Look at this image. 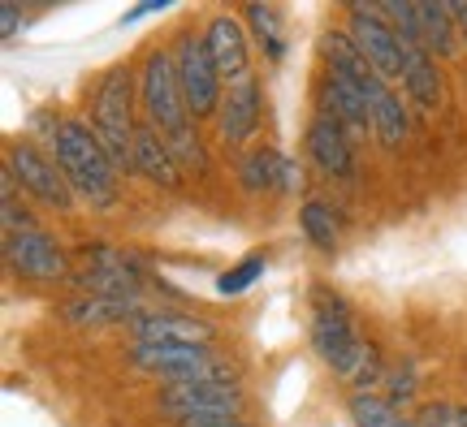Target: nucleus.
<instances>
[{
    "label": "nucleus",
    "instance_id": "1",
    "mask_svg": "<svg viewBox=\"0 0 467 427\" xmlns=\"http://www.w3.org/2000/svg\"><path fill=\"white\" fill-rule=\"evenodd\" d=\"M143 108H148V121L169 143L173 160L182 168H203V147L191 134V113H186L178 66H173L169 52H151L148 66H143Z\"/></svg>",
    "mask_w": 467,
    "mask_h": 427
},
{
    "label": "nucleus",
    "instance_id": "2",
    "mask_svg": "<svg viewBox=\"0 0 467 427\" xmlns=\"http://www.w3.org/2000/svg\"><path fill=\"white\" fill-rule=\"evenodd\" d=\"M52 147H57V168L66 173L74 195L91 198L96 208H113L117 203V168L100 138L83 121H61L52 130Z\"/></svg>",
    "mask_w": 467,
    "mask_h": 427
},
{
    "label": "nucleus",
    "instance_id": "3",
    "mask_svg": "<svg viewBox=\"0 0 467 427\" xmlns=\"http://www.w3.org/2000/svg\"><path fill=\"white\" fill-rule=\"evenodd\" d=\"M91 130L117 173H134V78L126 66L109 69L91 96Z\"/></svg>",
    "mask_w": 467,
    "mask_h": 427
},
{
    "label": "nucleus",
    "instance_id": "4",
    "mask_svg": "<svg viewBox=\"0 0 467 427\" xmlns=\"http://www.w3.org/2000/svg\"><path fill=\"white\" fill-rule=\"evenodd\" d=\"M156 411L169 414L178 427H225L238 423L243 389L238 380H200V384H165Z\"/></svg>",
    "mask_w": 467,
    "mask_h": 427
},
{
    "label": "nucleus",
    "instance_id": "5",
    "mask_svg": "<svg viewBox=\"0 0 467 427\" xmlns=\"http://www.w3.org/2000/svg\"><path fill=\"white\" fill-rule=\"evenodd\" d=\"M134 367L161 376L165 384H200V380H234V371L208 345H143L134 350Z\"/></svg>",
    "mask_w": 467,
    "mask_h": 427
},
{
    "label": "nucleus",
    "instance_id": "6",
    "mask_svg": "<svg viewBox=\"0 0 467 427\" xmlns=\"http://www.w3.org/2000/svg\"><path fill=\"white\" fill-rule=\"evenodd\" d=\"M173 66H178V86H182V99H186V113L195 117H213L221 113V74L213 66V52L203 39L195 35H182V44H178V56H173Z\"/></svg>",
    "mask_w": 467,
    "mask_h": 427
},
{
    "label": "nucleus",
    "instance_id": "7",
    "mask_svg": "<svg viewBox=\"0 0 467 427\" xmlns=\"http://www.w3.org/2000/svg\"><path fill=\"white\" fill-rule=\"evenodd\" d=\"M350 39H355V48L364 52V61L372 66L377 78H402V44L394 26L377 14V5H350Z\"/></svg>",
    "mask_w": 467,
    "mask_h": 427
},
{
    "label": "nucleus",
    "instance_id": "8",
    "mask_svg": "<svg viewBox=\"0 0 467 427\" xmlns=\"http://www.w3.org/2000/svg\"><path fill=\"white\" fill-rule=\"evenodd\" d=\"M9 178L22 186V195H31L44 208L66 212L69 203H74V190H69L66 173L52 165L39 147H31V143H14V151H9Z\"/></svg>",
    "mask_w": 467,
    "mask_h": 427
},
{
    "label": "nucleus",
    "instance_id": "9",
    "mask_svg": "<svg viewBox=\"0 0 467 427\" xmlns=\"http://www.w3.org/2000/svg\"><path fill=\"white\" fill-rule=\"evenodd\" d=\"M312 345H317V354L334 367L337 376L350 380V371H355V362H359V354H364L368 341L355 337L342 298H329L325 307H317V320H312Z\"/></svg>",
    "mask_w": 467,
    "mask_h": 427
},
{
    "label": "nucleus",
    "instance_id": "10",
    "mask_svg": "<svg viewBox=\"0 0 467 427\" xmlns=\"http://www.w3.org/2000/svg\"><path fill=\"white\" fill-rule=\"evenodd\" d=\"M5 259L17 277L26 280H66L69 277V259L66 250L52 242L44 229H22L5 238Z\"/></svg>",
    "mask_w": 467,
    "mask_h": 427
},
{
    "label": "nucleus",
    "instance_id": "11",
    "mask_svg": "<svg viewBox=\"0 0 467 427\" xmlns=\"http://www.w3.org/2000/svg\"><path fill=\"white\" fill-rule=\"evenodd\" d=\"M134 350L143 345H208L217 337V329L208 320H195V315H178V311H143L130 324Z\"/></svg>",
    "mask_w": 467,
    "mask_h": 427
},
{
    "label": "nucleus",
    "instance_id": "12",
    "mask_svg": "<svg viewBox=\"0 0 467 427\" xmlns=\"http://www.w3.org/2000/svg\"><path fill=\"white\" fill-rule=\"evenodd\" d=\"M78 290H83V294H96V298H139L143 280H139V272H134L121 255L100 250V255H91L87 268L78 272Z\"/></svg>",
    "mask_w": 467,
    "mask_h": 427
},
{
    "label": "nucleus",
    "instance_id": "13",
    "mask_svg": "<svg viewBox=\"0 0 467 427\" xmlns=\"http://www.w3.org/2000/svg\"><path fill=\"white\" fill-rule=\"evenodd\" d=\"M203 44H208V52H213V66H217L221 78H230V83L251 78L247 74V35H243V26H238V17H230V14L213 17V26H208V35H203Z\"/></svg>",
    "mask_w": 467,
    "mask_h": 427
},
{
    "label": "nucleus",
    "instance_id": "14",
    "mask_svg": "<svg viewBox=\"0 0 467 427\" xmlns=\"http://www.w3.org/2000/svg\"><path fill=\"white\" fill-rule=\"evenodd\" d=\"M307 151L329 178H350L355 168V156H350V134L337 126L334 117L320 113L312 126H307Z\"/></svg>",
    "mask_w": 467,
    "mask_h": 427
},
{
    "label": "nucleus",
    "instance_id": "15",
    "mask_svg": "<svg viewBox=\"0 0 467 427\" xmlns=\"http://www.w3.org/2000/svg\"><path fill=\"white\" fill-rule=\"evenodd\" d=\"M255 126H260V83L243 78L221 99V138L225 143H247Z\"/></svg>",
    "mask_w": 467,
    "mask_h": 427
},
{
    "label": "nucleus",
    "instance_id": "16",
    "mask_svg": "<svg viewBox=\"0 0 467 427\" xmlns=\"http://www.w3.org/2000/svg\"><path fill=\"white\" fill-rule=\"evenodd\" d=\"M143 315L139 298H96V294H78L66 302V320L78 329H109V324H134Z\"/></svg>",
    "mask_w": 467,
    "mask_h": 427
},
{
    "label": "nucleus",
    "instance_id": "17",
    "mask_svg": "<svg viewBox=\"0 0 467 427\" xmlns=\"http://www.w3.org/2000/svg\"><path fill=\"white\" fill-rule=\"evenodd\" d=\"M364 96H368V113H372V134L381 138L385 147H399L402 138H407V130H411L402 99L385 86V78H372L364 86Z\"/></svg>",
    "mask_w": 467,
    "mask_h": 427
},
{
    "label": "nucleus",
    "instance_id": "18",
    "mask_svg": "<svg viewBox=\"0 0 467 427\" xmlns=\"http://www.w3.org/2000/svg\"><path fill=\"white\" fill-rule=\"evenodd\" d=\"M134 173H143L156 186H178V160H173V151H169L156 126L134 130Z\"/></svg>",
    "mask_w": 467,
    "mask_h": 427
},
{
    "label": "nucleus",
    "instance_id": "19",
    "mask_svg": "<svg viewBox=\"0 0 467 427\" xmlns=\"http://www.w3.org/2000/svg\"><path fill=\"white\" fill-rule=\"evenodd\" d=\"M402 86L407 96L416 99L420 108H437L441 104V78H437V66H433V52L424 44H402Z\"/></svg>",
    "mask_w": 467,
    "mask_h": 427
},
{
    "label": "nucleus",
    "instance_id": "20",
    "mask_svg": "<svg viewBox=\"0 0 467 427\" xmlns=\"http://www.w3.org/2000/svg\"><path fill=\"white\" fill-rule=\"evenodd\" d=\"M325 117H334L342 130H368V126H372V113H368L364 86L329 78V83H325Z\"/></svg>",
    "mask_w": 467,
    "mask_h": 427
},
{
    "label": "nucleus",
    "instance_id": "21",
    "mask_svg": "<svg viewBox=\"0 0 467 427\" xmlns=\"http://www.w3.org/2000/svg\"><path fill=\"white\" fill-rule=\"evenodd\" d=\"M320 52H325V61H329V78H342V83H355V86H368L372 78H377L372 66L364 61V52L355 48L350 35L329 31L325 39H320Z\"/></svg>",
    "mask_w": 467,
    "mask_h": 427
},
{
    "label": "nucleus",
    "instance_id": "22",
    "mask_svg": "<svg viewBox=\"0 0 467 427\" xmlns=\"http://www.w3.org/2000/svg\"><path fill=\"white\" fill-rule=\"evenodd\" d=\"M416 22H420L424 48L437 52V56H451V48H454V9L451 5H416Z\"/></svg>",
    "mask_w": 467,
    "mask_h": 427
},
{
    "label": "nucleus",
    "instance_id": "23",
    "mask_svg": "<svg viewBox=\"0 0 467 427\" xmlns=\"http://www.w3.org/2000/svg\"><path fill=\"white\" fill-rule=\"evenodd\" d=\"M299 225H303V233L312 238V247H320V250L337 247V220H334V208H329V203L307 198L299 208Z\"/></svg>",
    "mask_w": 467,
    "mask_h": 427
},
{
    "label": "nucleus",
    "instance_id": "24",
    "mask_svg": "<svg viewBox=\"0 0 467 427\" xmlns=\"http://www.w3.org/2000/svg\"><path fill=\"white\" fill-rule=\"evenodd\" d=\"M350 414L359 427H402L399 406H389V397L377 393H350Z\"/></svg>",
    "mask_w": 467,
    "mask_h": 427
},
{
    "label": "nucleus",
    "instance_id": "25",
    "mask_svg": "<svg viewBox=\"0 0 467 427\" xmlns=\"http://www.w3.org/2000/svg\"><path fill=\"white\" fill-rule=\"evenodd\" d=\"M247 22H251V31H255V39L265 44L268 56L282 61L285 39H282V26H277V9H273V5H247Z\"/></svg>",
    "mask_w": 467,
    "mask_h": 427
},
{
    "label": "nucleus",
    "instance_id": "26",
    "mask_svg": "<svg viewBox=\"0 0 467 427\" xmlns=\"http://www.w3.org/2000/svg\"><path fill=\"white\" fill-rule=\"evenodd\" d=\"M277 168H282V156H277V151H268V147L251 151L247 160H243V186L260 195L268 186H277Z\"/></svg>",
    "mask_w": 467,
    "mask_h": 427
},
{
    "label": "nucleus",
    "instance_id": "27",
    "mask_svg": "<svg viewBox=\"0 0 467 427\" xmlns=\"http://www.w3.org/2000/svg\"><path fill=\"white\" fill-rule=\"evenodd\" d=\"M265 272V255H247V259H238L230 272H221L217 277V290L221 294H243L247 285H255Z\"/></svg>",
    "mask_w": 467,
    "mask_h": 427
},
{
    "label": "nucleus",
    "instance_id": "28",
    "mask_svg": "<svg viewBox=\"0 0 467 427\" xmlns=\"http://www.w3.org/2000/svg\"><path fill=\"white\" fill-rule=\"evenodd\" d=\"M385 389H389V406H402L416 397V371L399 367V371H385Z\"/></svg>",
    "mask_w": 467,
    "mask_h": 427
},
{
    "label": "nucleus",
    "instance_id": "29",
    "mask_svg": "<svg viewBox=\"0 0 467 427\" xmlns=\"http://www.w3.org/2000/svg\"><path fill=\"white\" fill-rule=\"evenodd\" d=\"M277 186H282L285 195H295V190H299V186H303V173H299V165H295V160H285V156H282V168H277Z\"/></svg>",
    "mask_w": 467,
    "mask_h": 427
},
{
    "label": "nucleus",
    "instance_id": "30",
    "mask_svg": "<svg viewBox=\"0 0 467 427\" xmlns=\"http://www.w3.org/2000/svg\"><path fill=\"white\" fill-rule=\"evenodd\" d=\"M17 26H22V14H17V5L5 0V5H0V35H5V39H14Z\"/></svg>",
    "mask_w": 467,
    "mask_h": 427
},
{
    "label": "nucleus",
    "instance_id": "31",
    "mask_svg": "<svg viewBox=\"0 0 467 427\" xmlns=\"http://www.w3.org/2000/svg\"><path fill=\"white\" fill-rule=\"evenodd\" d=\"M161 9H165V5H139V9L126 14V22H139V17H148V14H161Z\"/></svg>",
    "mask_w": 467,
    "mask_h": 427
},
{
    "label": "nucleus",
    "instance_id": "32",
    "mask_svg": "<svg viewBox=\"0 0 467 427\" xmlns=\"http://www.w3.org/2000/svg\"><path fill=\"white\" fill-rule=\"evenodd\" d=\"M454 9V22H459V31H463V39H467V5H451Z\"/></svg>",
    "mask_w": 467,
    "mask_h": 427
},
{
    "label": "nucleus",
    "instance_id": "33",
    "mask_svg": "<svg viewBox=\"0 0 467 427\" xmlns=\"http://www.w3.org/2000/svg\"><path fill=\"white\" fill-rule=\"evenodd\" d=\"M225 427H251V423H243V419H238V423H225Z\"/></svg>",
    "mask_w": 467,
    "mask_h": 427
},
{
    "label": "nucleus",
    "instance_id": "34",
    "mask_svg": "<svg viewBox=\"0 0 467 427\" xmlns=\"http://www.w3.org/2000/svg\"><path fill=\"white\" fill-rule=\"evenodd\" d=\"M402 427H420V423H407V419H402Z\"/></svg>",
    "mask_w": 467,
    "mask_h": 427
}]
</instances>
